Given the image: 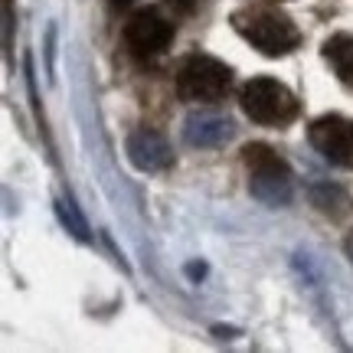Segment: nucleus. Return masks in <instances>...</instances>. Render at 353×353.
I'll list each match as a JSON object with an SVG mask.
<instances>
[{"label":"nucleus","instance_id":"nucleus-8","mask_svg":"<svg viewBox=\"0 0 353 353\" xmlns=\"http://www.w3.org/2000/svg\"><path fill=\"white\" fill-rule=\"evenodd\" d=\"M232 138V121L219 112H190L183 121V141L190 148H219Z\"/></svg>","mask_w":353,"mask_h":353},{"label":"nucleus","instance_id":"nucleus-9","mask_svg":"<svg viewBox=\"0 0 353 353\" xmlns=\"http://www.w3.org/2000/svg\"><path fill=\"white\" fill-rule=\"evenodd\" d=\"M324 56H327V63L337 69V76L343 82H353V37H347V33L330 37L324 43Z\"/></svg>","mask_w":353,"mask_h":353},{"label":"nucleus","instance_id":"nucleus-10","mask_svg":"<svg viewBox=\"0 0 353 353\" xmlns=\"http://www.w3.org/2000/svg\"><path fill=\"white\" fill-rule=\"evenodd\" d=\"M311 200H314V206L324 210V213H343V206H347L343 190L327 187V183H314V187H311Z\"/></svg>","mask_w":353,"mask_h":353},{"label":"nucleus","instance_id":"nucleus-7","mask_svg":"<svg viewBox=\"0 0 353 353\" xmlns=\"http://www.w3.org/2000/svg\"><path fill=\"white\" fill-rule=\"evenodd\" d=\"M128 161L144 170V174H154V170H164V167L174 164V151L161 131H151V128H138L128 134Z\"/></svg>","mask_w":353,"mask_h":353},{"label":"nucleus","instance_id":"nucleus-13","mask_svg":"<svg viewBox=\"0 0 353 353\" xmlns=\"http://www.w3.org/2000/svg\"><path fill=\"white\" fill-rule=\"evenodd\" d=\"M343 249H347V259H350V262H353V232H350V236H347V242H343Z\"/></svg>","mask_w":353,"mask_h":353},{"label":"nucleus","instance_id":"nucleus-4","mask_svg":"<svg viewBox=\"0 0 353 353\" xmlns=\"http://www.w3.org/2000/svg\"><path fill=\"white\" fill-rule=\"evenodd\" d=\"M239 33L252 43L259 52L265 56H285L298 46V26L291 23L288 17H278V13H252V17H236Z\"/></svg>","mask_w":353,"mask_h":353},{"label":"nucleus","instance_id":"nucleus-6","mask_svg":"<svg viewBox=\"0 0 353 353\" xmlns=\"http://www.w3.org/2000/svg\"><path fill=\"white\" fill-rule=\"evenodd\" d=\"M314 151L337 167H353V121L341 114H324L311 125Z\"/></svg>","mask_w":353,"mask_h":353},{"label":"nucleus","instance_id":"nucleus-3","mask_svg":"<svg viewBox=\"0 0 353 353\" xmlns=\"http://www.w3.org/2000/svg\"><path fill=\"white\" fill-rule=\"evenodd\" d=\"M229 79L232 72L226 63L213 56H190L176 72V92L183 101H219L226 95Z\"/></svg>","mask_w":353,"mask_h":353},{"label":"nucleus","instance_id":"nucleus-2","mask_svg":"<svg viewBox=\"0 0 353 353\" xmlns=\"http://www.w3.org/2000/svg\"><path fill=\"white\" fill-rule=\"evenodd\" d=\"M242 112L249 114L259 125H288L291 118L298 114V101L288 88L275 82V79H252L242 85Z\"/></svg>","mask_w":353,"mask_h":353},{"label":"nucleus","instance_id":"nucleus-11","mask_svg":"<svg viewBox=\"0 0 353 353\" xmlns=\"http://www.w3.org/2000/svg\"><path fill=\"white\" fill-rule=\"evenodd\" d=\"M56 213H59V219H63V226L76 236V239L88 242V226H85V219L79 216V210L72 206V203H56Z\"/></svg>","mask_w":353,"mask_h":353},{"label":"nucleus","instance_id":"nucleus-12","mask_svg":"<svg viewBox=\"0 0 353 353\" xmlns=\"http://www.w3.org/2000/svg\"><path fill=\"white\" fill-rule=\"evenodd\" d=\"M170 3H174V7H180V10H190L196 0H170Z\"/></svg>","mask_w":353,"mask_h":353},{"label":"nucleus","instance_id":"nucleus-14","mask_svg":"<svg viewBox=\"0 0 353 353\" xmlns=\"http://www.w3.org/2000/svg\"><path fill=\"white\" fill-rule=\"evenodd\" d=\"M128 3H131V0H112V7H118V10H121V7H128Z\"/></svg>","mask_w":353,"mask_h":353},{"label":"nucleus","instance_id":"nucleus-5","mask_svg":"<svg viewBox=\"0 0 353 353\" xmlns=\"http://www.w3.org/2000/svg\"><path fill=\"white\" fill-rule=\"evenodd\" d=\"M170 39H174V26L167 23L157 10H138L125 23V43L138 59L161 56L170 46Z\"/></svg>","mask_w":353,"mask_h":353},{"label":"nucleus","instance_id":"nucleus-1","mask_svg":"<svg viewBox=\"0 0 353 353\" xmlns=\"http://www.w3.org/2000/svg\"><path fill=\"white\" fill-rule=\"evenodd\" d=\"M242 161L249 167V190L265 206H285L291 200V174L278 161V154L268 144H249L242 151Z\"/></svg>","mask_w":353,"mask_h":353}]
</instances>
